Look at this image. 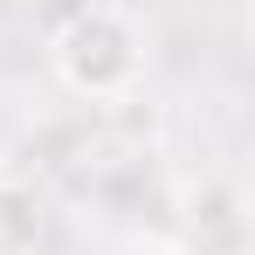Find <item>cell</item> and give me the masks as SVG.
<instances>
[{"mask_svg":"<svg viewBox=\"0 0 255 255\" xmlns=\"http://www.w3.org/2000/svg\"><path fill=\"white\" fill-rule=\"evenodd\" d=\"M55 83L83 104H131V90L145 83V28L131 21L125 0H97L83 14H69L62 28L42 35Z\"/></svg>","mask_w":255,"mask_h":255,"instance_id":"obj_1","label":"cell"},{"mask_svg":"<svg viewBox=\"0 0 255 255\" xmlns=\"http://www.w3.org/2000/svg\"><path fill=\"white\" fill-rule=\"evenodd\" d=\"M172 249L179 255H249V207L235 179H200L172 200Z\"/></svg>","mask_w":255,"mask_h":255,"instance_id":"obj_2","label":"cell"},{"mask_svg":"<svg viewBox=\"0 0 255 255\" xmlns=\"http://www.w3.org/2000/svg\"><path fill=\"white\" fill-rule=\"evenodd\" d=\"M55 249V200L35 179L0 172V255H48Z\"/></svg>","mask_w":255,"mask_h":255,"instance_id":"obj_3","label":"cell"},{"mask_svg":"<svg viewBox=\"0 0 255 255\" xmlns=\"http://www.w3.org/2000/svg\"><path fill=\"white\" fill-rule=\"evenodd\" d=\"M83 7H97V0H28V14H35V35L62 28V21H69V14H83Z\"/></svg>","mask_w":255,"mask_h":255,"instance_id":"obj_4","label":"cell"}]
</instances>
